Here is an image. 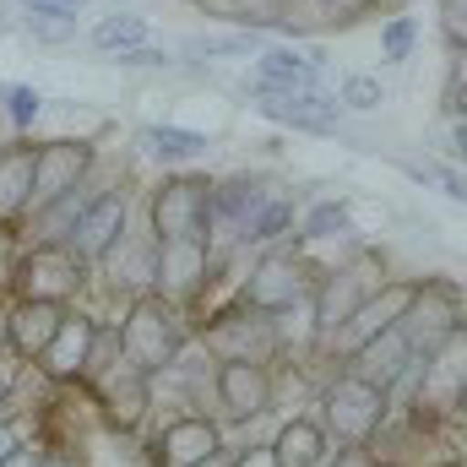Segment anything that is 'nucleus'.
Here are the masks:
<instances>
[{"label":"nucleus","instance_id":"obj_1","mask_svg":"<svg viewBox=\"0 0 467 467\" xmlns=\"http://www.w3.org/2000/svg\"><path fill=\"white\" fill-rule=\"evenodd\" d=\"M119 337V353L136 364V369H147V375H163L180 353L191 348V327L180 321V305H169V299H158V294H141L130 310H125V321L115 327Z\"/></svg>","mask_w":467,"mask_h":467},{"label":"nucleus","instance_id":"obj_2","mask_svg":"<svg viewBox=\"0 0 467 467\" xmlns=\"http://www.w3.org/2000/svg\"><path fill=\"white\" fill-rule=\"evenodd\" d=\"M391 283V266H386V255L380 250H353L348 261H337L332 272H321L316 277V327H321V337H332L343 321H348L353 310L369 299V294H380Z\"/></svg>","mask_w":467,"mask_h":467},{"label":"nucleus","instance_id":"obj_3","mask_svg":"<svg viewBox=\"0 0 467 467\" xmlns=\"http://www.w3.org/2000/svg\"><path fill=\"white\" fill-rule=\"evenodd\" d=\"M152 234L158 239H207L213 244V180L207 174H169L152 191Z\"/></svg>","mask_w":467,"mask_h":467},{"label":"nucleus","instance_id":"obj_4","mask_svg":"<svg viewBox=\"0 0 467 467\" xmlns=\"http://www.w3.org/2000/svg\"><path fill=\"white\" fill-rule=\"evenodd\" d=\"M321 424H327V435L343 441V446H369V441L380 435V424H386V391L369 386V380H358L353 369L337 375V380L321 391Z\"/></svg>","mask_w":467,"mask_h":467},{"label":"nucleus","instance_id":"obj_5","mask_svg":"<svg viewBox=\"0 0 467 467\" xmlns=\"http://www.w3.org/2000/svg\"><path fill=\"white\" fill-rule=\"evenodd\" d=\"M316 266L305 261V250L299 244H283V250H272L266 244V255L255 261V272L244 277V288H239V299L244 305H255V310H266V316H277V310H288V305H299V299H310L316 294Z\"/></svg>","mask_w":467,"mask_h":467},{"label":"nucleus","instance_id":"obj_6","mask_svg":"<svg viewBox=\"0 0 467 467\" xmlns=\"http://www.w3.org/2000/svg\"><path fill=\"white\" fill-rule=\"evenodd\" d=\"M202 348L213 353L218 364H223V358H234V364H266V358L277 353V321H272L266 310L234 299V305H223V310L207 321Z\"/></svg>","mask_w":467,"mask_h":467},{"label":"nucleus","instance_id":"obj_7","mask_svg":"<svg viewBox=\"0 0 467 467\" xmlns=\"http://www.w3.org/2000/svg\"><path fill=\"white\" fill-rule=\"evenodd\" d=\"M462 321V299H457V288L451 283H435V277H424L419 283V294H413V305L402 310V321H397V332L408 337V348L419 353H435Z\"/></svg>","mask_w":467,"mask_h":467},{"label":"nucleus","instance_id":"obj_8","mask_svg":"<svg viewBox=\"0 0 467 467\" xmlns=\"http://www.w3.org/2000/svg\"><path fill=\"white\" fill-rule=\"evenodd\" d=\"M413 294H419V277H391L380 294H369L358 310H353L348 321L327 337L332 343V353H343V358H353V353L364 348L369 337H380V332H391L397 321H402V310L413 305Z\"/></svg>","mask_w":467,"mask_h":467},{"label":"nucleus","instance_id":"obj_9","mask_svg":"<svg viewBox=\"0 0 467 467\" xmlns=\"http://www.w3.org/2000/svg\"><path fill=\"white\" fill-rule=\"evenodd\" d=\"M213 277V244L207 239H158V272L152 294L169 305H191Z\"/></svg>","mask_w":467,"mask_h":467},{"label":"nucleus","instance_id":"obj_10","mask_svg":"<svg viewBox=\"0 0 467 467\" xmlns=\"http://www.w3.org/2000/svg\"><path fill=\"white\" fill-rule=\"evenodd\" d=\"M93 158H99L93 141H44L38 147V169H33V207L27 213H44L49 202L82 191V180L93 174Z\"/></svg>","mask_w":467,"mask_h":467},{"label":"nucleus","instance_id":"obj_11","mask_svg":"<svg viewBox=\"0 0 467 467\" xmlns=\"http://www.w3.org/2000/svg\"><path fill=\"white\" fill-rule=\"evenodd\" d=\"M213 402L223 413V424H250L272 408V369L266 364H234L213 358Z\"/></svg>","mask_w":467,"mask_h":467},{"label":"nucleus","instance_id":"obj_12","mask_svg":"<svg viewBox=\"0 0 467 467\" xmlns=\"http://www.w3.org/2000/svg\"><path fill=\"white\" fill-rule=\"evenodd\" d=\"M82 283H88V261H77L71 244H38L16 272L22 299H49V305H66Z\"/></svg>","mask_w":467,"mask_h":467},{"label":"nucleus","instance_id":"obj_13","mask_svg":"<svg viewBox=\"0 0 467 467\" xmlns=\"http://www.w3.org/2000/svg\"><path fill=\"white\" fill-rule=\"evenodd\" d=\"M255 99V109L277 125H294V130H337V104L321 93V88H272V82H250L244 88Z\"/></svg>","mask_w":467,"mask_h":467},{"label":"nucleus","instance_id":"obj_14","mask_svg":"<svg viewBox=\"0 0 467 467\" xmlns=\"http://www.w3.org/2000/svg\"><path fill=\"white\" fill-rule=\"evenodd\" d=\"M125 218H130V207H125V196H93L88 202V213L77 218V229L66 234V244H71V255L77 261H88V266H99L109 250L119 244V234H125Z\"/></svg>","mask_w":467,"mask_h":467},{"label":"nucleus","instance_id":"obj_15","mask_svg":"<svg viewBox=\"0 0 467 467\" xmlns=\"http://www.w3.org/2000/svg\"><path fill=\"white\" fill-rule=\"evenodd\" d=\"M462 380H467V327H457L435 353H424V369H419V408H457Z\"/></svg>","mask_w":467,"mask_h":467},{"label":"nucleus","instance_id":"obj_16","mask_svg":"<svg viewBox=\"0 0 467 467\" xmlns=\"http://www.w3.org/2000/svg\"><path fill=\"white\" fill-rule=\"evenodd\" d=\"M277 196V185H266L261 174H223L213 180V234L239 239V229Z\"/></svg>","mask_w":467,"mask_h":467},{"label":"nucleus","instance_id":"obj_17","mask_svg":"<svg viewBox=\"0 0 467 467\" xmlns=\"http://www.w3.org/2000/svg\"><path fill=\"white\" fill-rule=\"evenodd\" d=\"M93 337H99V321H88V316H71V310H66L60 332L49 337V348L38 353V369H44L49 380H77V375L88 369Z\"/></svg>","mask_w":467,"mask_h":467},{"label":"nucleus","instance_id":"obj_18","mask_svg":"<svg viewBox=\"0 0 467 467\" xmlns=\"http://www.w3.org/2000/svg\"><path fill=\"white\" fill-rule=\"evenodd\" d=\"M152 451H158V467H202L207 457L223 451V441H218V424L213 419H174L158 435Z\"/></svg>","mask_w":467,"mask_h":467},{"label":"nucleus","instance_id":"obj_19","mask_svg":"<svg viewBox=\"0 0 467 467\" xmlns=\"http://www.w3.org/2000/svg\"><path fill=\"white\" fill-rule=\"evenodd\" d=\"M419 353L408 348V337L391 327V332H380V337H369L364 348L353 353L348 364H353V375L358 380H369V386H380V391H391L402 375H408V364H413Z\"/></svg>","mask_w":467,"mask_h":467},{"label":"nucleus","instance_id":"obj_20","mask_svg":"<svg viewBox=\"0 0 467 467\" xmlns=\"http://www.w3.org/2000/svg\"><path fill=\"white\" fill-rule=\"evenodd\" d=\"M60 321H66V305L22 299V305L5 316V337H11V348L22 353V358H38V353L49 348V337L60 332Z\"/></svg>","mask_w":467,"mask_h":467},{"label":"nucleus","instance_id":"obj_21","mask_svg":"<svg viewBox=\"0 0 467 467\" xmlns=\"http://www.w3.org/2000/svg\"><path fill=\"white\" fill-rule=\"evenodd\" d=\"M272 451H277V467H332V435L316 419H288Z\"/></svg>","mask_w":467,"mask_h":467},{"label":"nucleus","instance_id":"obj_22","mask_svg":"<svg viewBox=\"0 0 467 467\" xmlns=\"http://www.w3.org/2000/svg\"><path fill=\"white\" fill-rule=\"evenodd\" d=\"M321 71H327V55H299V49H255V82H272V88H321Z\"/></svg>","mask_w":467,"mask_h":467},{"label":"nucleus","instance_id":"obj_23","mask_svg":"<svg viewBox=\"0 0 467 467\" xmlns=\"http://www.w3.org/2000/svg\"><path fill=\"white\" fill-rule=\"evenodd\" d=\"M33 169H38V147H5L0 152V218H22L33 207Z\"/></svg>","mask_w":467,"mask_h":467},{"label":"nucleus","instance_id":"obj_24","mask_svg":"<svg viewBox=\"0 0 467 467\" xmlns=\"http://www.w3.org/2000/svg\"><path fill=\"white\" fill-rule=\"evenodd\" d=\"M141 147L163 163H196L213 152L207 130H185V125H141Z\"/></svg>","mask_w":467,"mask_h":467},{"label":"nucleus","instance_id":"obj_25","mask_svg":"<svg viewBox=\"0 0 467 467\" xmlns=\"http://www.w3.org/2000/svg\"><path fill=\"white\" fill-rule=\"evenodd\" d=\"M141 44H152V27H147V16L115 11V16L93 22V49H104V55H125V49H141Z\"/></svg>","mask_w":467,"mask_h":467},{"label":"nucleus","instance_id":"obj_26","mask_svg":"<svg viewBox=\"0 0 467 467\" xmlns=\"http://www.w3.org/2000/svg\"><path fill=\"white\" fill-rule=\"evenodd\" d=\"M288 229H294V202L277 191V196H272V202H266V207H261L244 229H239V239H234V244H261V250H266V244H277Z\"/></svg>","mask_w":467,"mask_h":467},{"label":"nucleus","instance_id":"obj_27","mask_svg":"<svg viewBox=\"0 0 467 467\" xmlns=\"http://www.w3.org/2000/svg\"><path fill=\"white\" fill-rule=\"evenodd\" d=\"M88 202H93V191H71V196H60V202H49L44 213H38V244H66V234L77 229V218L88 213Z\"/></svg>","mask_w":467,"mask_h":467},{"label":"nucleus","instance_id":"obj_28","mask_svg":"<svg viewBox=\"0 0 467 467\" xmlns=\"http://www.w3.org/2000/svg\"><path fill=\"white\" fill-rule=\"evenodd\" d=\"M353 234V207L348 202H321V207H310L305 218H299V244H316V239H343Z\"/></svg>","mask_w":467,"mask_h":467},{"label":"nucleus","instance_id":"obj_29","mask_svg":"<svg viewBox=\"0 0 467 467\" xmlns=\"http://www.w3.org/2000/svg\"><path fill=\"white\" fill-rule=\"evenodd\" d=\"M22 22L38 44H71L77 38V11H60V5H27Z\"/></svg>","mask_w":467,"mask_h":467},{"label":"nucleus","instance_id":"obj_30","mask_svg":"<svg viewBox=\"0 0 467 467\" xmlns=\"http://www.w3.org/2000/svg\"><path fill=\"white\" fill-rule=\"evenodd\" d=\"M413 44H419V16H391V22L380 27V55H386L391 66H402V60L413 55Z\"/></svg>","mask_w":467,"mask_h":467},{"label":"nucleus","instance_id":"obj_31","mask_svg":"<svg viewBox=\"0 0 467 467\" xmlns=\"http://www.w3.org/2000/svg\"><path fill=\"white\" fill-rule=\"evenodd\" d=\"M380 104H386V88H380L375 77L353 71L348 82H343V104H337V109H358V115H369V109H380Z\"/></svg>","mask_w":467,"mask_h":467},{"label":"nucleus","instance_id":"obj_32","mask_svg":"<svg viewBox=\"0 0 467 467\" xmlns=\"http://www.w3.org/2000/svg\"><path fill=\"white\" fill-rule=\"evenodd\" d=\"M191 49L196 55H255L261 38L255 33H202V38H191Z\"/></svg>","mask_w":467,"mask_h":467},{"label":"nucleus","instance_id":"obj_33","mask_svg":"<svg viewBox=\"0 0 467 467\" xmlns=\"http://www.w3.org/2000/svg\"><path fill=\"white\" fill-rule=\"evenodd\" d=\"M0 104H5V119L22 130V125H33L38 119V109H44V99L33 93V88H22V82H11L5 93H0Z\"/></svg>","mask_w":467,"mask_h":467},{"label":"nucleus","instance_id":"obj_34","mask_svg":"<svg viewBox=\"0 0 467 467\" xmlns=\"http://www.w3.org/2000/svg\"><path fill=\"white\" fill-rule=\"evenodd\" d=\"M430 185H441L451 202H462V207H467V163H457V158L435 163V169H430Z\"/></svg>","mask_w":467,"mask_h":467},{"label":"nucleus","instance_id":"obj_35","mask_svg":"<svg viewBox=\"0 0 467 467\" xmlns=\"http://www.w3.org/2000/svg\"><path fill=\"white\" fill-rule=\"evenodd\" d=\"M16 375H22V353L5 343V348H0V402L16 391Z\"/></svg>","mask_w":467,"mask_h":467},{"label":"nucleus","instance_id":"obj_36","mask_svg":"<svg viewBox=\"0 0 467 467\" xmlns=\"http://www.w3.org/2000/svg\"><path fill=\"white\" fill-rule=\"evenodd\" d=\"M467 93V44H451V99Z\"/></svg>","mask_w":467,"mask_h":467},{"label":"nucleus","instance_id":"obj_37","mask_svg":"<svg viewBox=\"0 0 467 467\" xmlns=\"http://www.w3.org/2000/svg\"><path fill=\"white\" fill-rule=\"evenodd\" d=\"M234 467H277V451L272 446H250V451H239Z\"/></svg>","mask_w":467,"mask_h":467},{"label":"nucleus","instance_id":"obj_38","mask_svg":"<svg viewBox=\"0 0 467 467\" xmlns=\"http://www.w3.org/2000/svg\"><path fill=\"white\" fill-rule=\"evenodd\" d=\"M0 467H44V451L22 441V446H16V451H11V457H5V462H0Z\"/></svg>","mask_w":467,"mask_h":467},{"label":"nucleus","instance_id":"obj_39","mask_svg":"<svg viewBox=\"0 0 467 467\" xmlns=\"http://www.w3.org/2000/svg\"><path fill=\"white\" fill-rule=\"evenodd\" d=\"M332 467H375V457H369V451H358V446H348L343 457H332Z\"/></svg>","mask_w":467,"mask_h":467},{"label":"nucleus","instance_id":"obj_40","mask_svg":"<svg viewBox=\"0 0 467 467\" xmlns=\"http://www.w3.org/2000/svg\"><path fill=\"white\" fill-rule=\"evenodd\" d=\"M16 446H22V430H16V424H0V462H5Z\"/></svg>","mask_w":467,"mask_h":467},{"label":"nucleus","instance_id":"obj_41","mask_svg":"<svg viewBox=\"0 0 467 467\" xmlns=\"http://www.w3.org/2000/svg\"><path fill=\"white\" fill-rule=\"evenodd\" d=\"M22 5H60V11H82L88 0H22Z\"/></svg>","mask_w":467,"mask_h":467},{"label":"nucleus","instance_id":"obj_42","mask_svg":"<svg viewBox=\"0 0 467 467\" xmlns=\"http://www.w3.org/2000/svg\"><path fill=\"white\" fill-rule=\"evenodd\" d=\"M202 467H234V457H223V451H218V457H207Z\"/></svg>","mask_w":467,"mask_h":467},{"label":"nucleus","instance_id":"obj_43","mask_svg":"<svg viewBox=\"0 0 467 467\" xmlns=\"http://www.w3.org/2000/svg\"><path fill=\"white\" fill-rule=\"evenodd\" d=\"M457 413L467 419V380H462V391H457Z\"/></svg>","mask_w":467,"mask_h":467},{"label":"nucleus","instance_id":"obj_44","mask_svg":"<svg viewBox=\"0 0 467 467\" xmlns=\"http://www.w3.org/2000/svg\"><path fill=\"white\" fill-rule=\"evenodd\" d=\"M327 5H332V0H327Z\"/></svg>","mask_w":467,"mask_h":467}]
</instances>
